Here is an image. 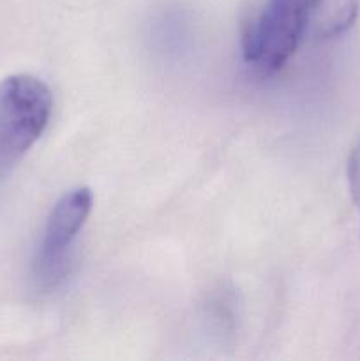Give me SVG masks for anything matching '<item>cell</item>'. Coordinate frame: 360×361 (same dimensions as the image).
Listing matches in <instances>:
<instances>
[{
    "instance_id": "cell-1",
    "label": "cell",
    "mask_w": 360,
    "mask_h": 361,
    "mask_svg": "<svg viewBox=\"0 0 360 361\" xmlns=\"http://www.w3.org/2000/svg\"><path fill=\"white\" fill-rule=\"evenodd\" d=\"M52 109V90L39 78L14 74L0 83V169L34 147L48 127Z\"/></svg>"
},
{
    "instance_id": "cell-4",
    "label": "cell",
    "mask_w": 360,
    "mask_h": 361,
    "mask_svg": "<svg viewBox=\"0 0 360 361\" xmlns=\"http://www.w3.org/2000/svg\"><path fill=\"white\" fill-rule=\"evenodd\" d=\"M360 0H309L307 27L320 39L339 37L353 27Z\"/></svg>"
},
{
    "instance_id": "cell-5",
    "label": "cell",
    "mask_w": 360,
    "mask_h": 361,
    "mask_svg": "<svg viewBox=\"0 0 360 361\" xmlns=\"http://www.w3.org/2000/svg\"><path fill=\"white\" fill-rule=\"evenodd\" d=\"M348 183L352 192L353 203L359 208L360 214V137L356 140L355 147L352 148L348 157Z\"/></svg>"
},
{
    "instance_id": "cell-3",
    "label": "cell",
    "mask_w": 360,
    "mask_h": 361,
    "mask_svg": "<svg viewBox=\"0 0 360 361\" xmlns=\"http://www.w3.org/2000/svg\"><path fill=\"white\" fill-rule=\"evenodd\" d=\"M92 204V190L76 187L64 194L53 207L34 259V279L41 288H55L64 277L67 250L87 222Z\"/></svg>"
},
{
    "instance_id": "cell-2",
    "label": "cell",
    "mask_w": 360,
    "mask_h": 361,
    "mask_svg": "<svg viewBox=\"0 0 360 361\" xmlns=\"http://www.w3.org/2000/svg\"><path fill=\"white\" fill-rule=\"evenodd\" d=\"M307 13L309 0H268L256 20L244 18L240 25L244 60L256 63L265 74L282 69L302 41Z\"/></svg>"
}]
</instances>
